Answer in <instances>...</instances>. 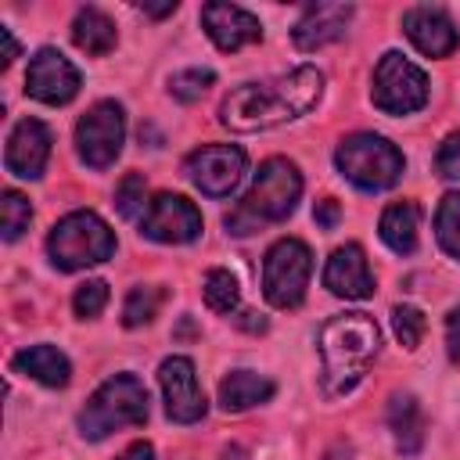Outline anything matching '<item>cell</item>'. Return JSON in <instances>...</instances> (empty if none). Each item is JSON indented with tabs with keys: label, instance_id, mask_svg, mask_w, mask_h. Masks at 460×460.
<instances>
[{
	"label": "cell",
	"instance_id": "obj_1",
	"mask_svg": "<svg viewBox=\"0 0 460 460\" xmlns=\"http://www.w3.org/2000/svg\"><path fill=\"white\" fill-rule=\"evenodd\" d=\"M320 93H323V72L313 65H298L277 79L244 83L230 90L219 104V122L234 133H262L313 111Z\"/></svg>",
	"mask_w": 460,
	"mask_h": 460
},
{
	"label": "cell",
	"instance_id": "obj_2",
	"mask_svg": "<svg viewBox=\"0 0 460 460\" xmlns=\"http://www.w3.org/2000/svg\"><path fill=\"white\" fill-rule=\"evenodd\" d=\"M316 345L323 359V392L345 395L363 381L367 367L374 363L381 349V331L367 313H338L320 327Z\"/></svg>",
	"mask_w": 460,
	"mask_h": 460
},
{
	"label": "cell",
	"instance_id": "obj_3",
	"mask_svg": "<svg viewBox=\"0 0 460 460\" xmlns=\"http://www.w3.org/2000/svg\"><path fill=\"white\" fill-rule=\"evenodd\" d=\"M302 198V172L295 162L288 158H266L255 172V183L248 187V194L237 201L234 212H226V230L244 237L255 234L270 223H284L295 205Z\"/></svg>",
	"mask_w": 460,
	"mask_h": 460
},
{
	"label": "cell",
	"instance_id": "obj_4",
	"mask_svg": "<svg viewBox=\"0 0 460 460\" xmlns=\"http://www.w3.org/2000/svg\"><path fill=\"white\" fill-rule=\"evenodd\" d=\"M147 420V388L137 374L108 377L79 410V435L90 442L108 438L119 428H140Z\"/></svg>",
	"mask_w": 460,
	"mask_h": 460
},
{
	"label": "cell",
	"instance_id": "obj_5",
	"mask_svg": "<svg viewBox=\"0 0 460 460\" xmlns=\"http://www.w3.org/2000/svg\"><path fill=\"white\" fill-rule=\"evenodd\" d=\"M111 252H115V234L90 208H75V212L61 216L47 237V255L65 273L97 266V262L111 259Z\"/></svg>",
	"mask_w": 460,
	"mask_h": 460
},
{
	"label": "cell",
	"instance_id": "obj_6",
	"mask_svg": "<svg viewBox=\"0 0 460 460\" xmlns=\"http://www.w3.org/2000/svg\"><path fill=\"white\" fill-rule=\"evenodd\" d=\"M334 165L352 187L374 194V190H388L402 176L406 158L392 140L377 133H349L334 151Z\"/></svg>",
	"mask_w": 460,
	"mask_h": 460
},
{
	"label": "cell",
	"instance_id": "obj_7",
	"mask_svg": "<svg viewBox=\"0 0 460 460\" xmlns=\"http://www.w3.org/2000/svg\"><path fill=\"white\" fill-rule=\"evenodd\" d=\"M313 277V252L298 237H280L262 259V295L273 309H298Z\"/></svg>",
	"mask_w": 460,
	"mask_h": 460
},
{
	"label": "cell",
	"instance_id": "obj_8",
	"mask_svg": "<svg viewBox=\"0 0 460 460\" xmlns=\"http://www.w3.org/2000/svg\"><path fill=\"white\" fill-rule=\"evenodd\" d=\"M370 101L385 115H410L428 104V75L413 61H406L399 50H388L374 68Z\"/></svg>",
	"mask_w": 460,
	"mask_h": 460
},
{
	"label": "cell",
	"instance_id": "obj_9",
	"mask_svg": "<svg viewBox=\"0 0 460 460\" xmlns=\"http://www.w3.org/2000/svg\"><path fill=\"white\" fill-rule=\"evenodd\" d=\"M126 140V115L119 101H97L75 122V151L90 169H108Z\"/></svg>",
	"mask_w": 460,
	"mask_h": 460
},
{
	"label": "cell",
	"instance_id": "obj_10",
	"mask_svg": "<svg viewBox=\"0 0 460 460\" xmlns=\"http://www.w3.org/2000/svg\"><path fill=\"white\" fill-rule=\"evenodd\" d=\"M248 172V155L237 144H205L190 151L187 176L205 198H230Z\"/></svg>",
	"mask_w": 460,
	"mask_h": 460
},
{
	"label": "cell",
	"instance_id": "obj_11",
	"mask_svg": "<svg viewBox=\"0 0 460 460\" xmlns=\"http://www.w3.org/2000/svg\"><path fill=\"white\" fill-rule=\"evenodd\" d=\"M140 234L158 244H187L201 234V212L183 194H155L140 216Z\"/></svg>",
	"mask_w": 460,
	"mask_h": 460
},
{
	"label": "cell",
	"instance_id": "obj_12",
	"mask_svg": "<svg viewBox=\"0 0 460 460\" xmlns=\"http://www.w3.org/2000/svg\"><path fill=\"white\" fill-rule=\"evenodd\" d=\"M83 79L79 68L58 50V47H40L29 58V72H25V93L43 101V104H68L79 93Z\"/></svg>",
	"mask_w": 460,
	"mask_h": 460
},
{
	"label": "cell",
	"instance_id": "obj_13",
	"mask_svg": "<svg viewBox=\"0 0 460 460\" xmlns=\"http://www.w3.org/2000/svg\"><path fill=\"white\" fill-rule=\"evenodd\" d=\"M158 385H162V395H165V417L176 420V424H194L205 417L208 402H205V392L198 385V374H194V363L187 356H169L162 359L158 367Z\"/></svg>",
	"mask_w": 460,
	"mask_h": 460
},
{
	"label": "cell",
	"instance_id": "obj_14",
	"mask_svg": "<svg viewBox=\"0 0 460 460\" xmlns=\"http://www.w3.org/2000/svg\"><path fill=\"white\" fill-rule=\"evenodd\" d=\"M50 158V129L40 119H22L14 122L11 137H7V151H4V165L7 172L22 176V180H40Z\"/></svg>",
	"mask_w": 460,
	"mask_h": 460
},
{
	"label": "cell",
	"instance_id": "obj_15",
	"mask_svg": "<svg viewBox=\"0 0 460 460\" xmlns=\"http://www.w3.org/2000/svg\"><path fill=\"white\" fill-rule=\"evenodd\" d=\"M201 25H205L208 40L219 50H226V54H234V50L262 40L259 18L252 11H244V7H237V4H219V0L205 4L201 7Z\"/></svg>",
	"mask_w": 460,
	"mask_h": 460
},
{
	"label": "cell",
	"instance_id": "obj_16",
	"mask_svg": "<svg viewBox=\"0 0 460 460\" xmlns=\"http://www.w3.org/2000/svg\"><path fill=\"white\" fill-rule=\"evenodd\" d=\"M402 32H406V40H410L424 58H449V54L456 50V43H460L453 18H449L442 7H431V4L410 7V11L402 14Z\"/></svg>",
	"mask_w": 460,
	"mask_h": 460
},
{
	"label": "cell",
	"instance_id": "obj_17",
	"mask_svg": "<svg viewBox=\"0 0 460 460\" xmlns=\"http://www.w3.org/2000/svg\"><path fill=\"white\" fill-rule=\"evenodd\" d=\"M323 288L331 295L352 298V302L374 295V273H370L367 255H363V248L356 241H349V244H341V248L331 252V259L323 266Z\"/></svg>",
	"mask_w": 460,
	"mask_h": 460
},
{
	"label": "cell",
	"instance_id": "obj_18",
	"mask_svg": "<svg viewBox=\"0 0 460 460\" xmlns=\"http://www.w3.org/2000/svg\"><path fill=\"white\" fill-rule=\"evenodd\" d=\"M352 14H356L352 4H309L302 11V18L295 22L291 40H295L298 50H320V47L345 36Z\"/></svg>",
	"mask_w": 460,
	"mask_h": 460
},
{
	"label": "cell",
	"instance_id": "obj_19",
	"mask_svg": "<svg viewBox=\"0 0 460 460\" xmlns=\"http://www.w3.org/2000/svg\"><path fill=\"white\" fill-rule=\"evenodd\" d=\"M11 367H14L18 374H25V377L47 385V388H65V385L72 381V363H68V356H65L61 349H54V345H29V349H22V352L11 359Z\"/></svg>",
	"mask_w": 460,
	"mask_h": 460
},
{
	"label": "cell",
	"instance_id": "obj_20",
	"mask_svg": "<svg viewBox=\"0 0 460 460\" xmlns=\"http://www.w3.org/2000/svg\"><path fill=\"white\" fill-rule=\"evenodd\" d=\"M277 392V385L255 370H230L223 381H219V406L226 413H244L259 402H270Z\"/></svg>",
	"mask_w": 460,
	"mask_h": 460
},
{
	"label": "cell",
	"instance_id": "obj_21",
	"mask_svg": "<svg viewBox=\"0 0 460 460\" xmlns=\"http://www.w3.org/2000/svg\"><path fill=\"white\" fill-rule=\"evenodd\" d=\"M417 230H420V205L417 201H392L381 212L377 234L395 255H413L417 252Z\"/></svg>",
	"mask_w": 460,
	"mask_h": 460
},
{
	"label": "cell",
	"instance_id": "obj_22",
	"mask_svg": "<svg viewBox=\"0 0 460 460\" xmlns=\"http://www.w3.org/2000/svg\"><path fill=\"white\" fill-rule=\"evenodd\" d=\"M388 428L395 435V449L413 456L420 453L424 446V413H420V402L406 392V395H392L388 402Z\"/></svg>",
	"mask_w": 460,
	"mask_h": 460
},
{
	"label": "cell",
	"instance_id": "obj_23",
	"mask_svg": "<svg viewBox=\"0 0 460 460\" xmlns=\"http://www.w3.org/2000/svg\"><path fill=\"white\" fill-rule=\"evenodd\" d=\"M115 40H119L115 22H111L104 11H97V7H83V11L72 18V43H75L79 50L101 58V54H108V50L115 47Z\"/></svg>",
	"mask_w": 460,
	"mask_h": 460
},
{
	"label": "cell",
	"instance_id": "obj_24",
	"mask_svg": "<svg viewBox=\"0 0 460 460\" xmlns=\"http://www.w3.org/2000/svg\"><path fill=\"white\" fill-rule=\"evenodd\" d=\"M201 291H205V305H208L212 313L234 316V313H237V305H241L237 277H234L230 270H223V266H216V270H208V273H205Z\"/></svg>",
	"mask_w": 460,
	"mask_h": 460
},
{
	"label": "cell",
	"instance_id": "obj_25",
	"mask_svg": "<svg viewBox=\"0 0 460 460\" xmlns=\"http://www.w3.org/2000/svg\"><path fill=\"white\" fill-rule=\"evenodd\" d=\"M435 237L446 255L460 262V190H449L435 208Z\"/></svg>",
	"mask_w": 460,
	"mask_h": 460
},
{
	"label": "cell",
	"instance_id": "obj_26",
	"mask_svg": "<svg viewBox=\"0 0 460 460\" xmlns=\"http://www.w3.org/2000/svg\"><path fill=\"white\" fill-rule=\"evenodd\" d=\"M162 298H165V291H162L158 284H140V288H133V291L126 295V305H122V323H126V327H144V323H151L155 313H158V305H162Z\"/></svg>",
	"mask_w": 460,
	"mask_h": 460
},
{
	"label": "cell",
	"instance_id": "obj_27",
	"mask_svg": "<svg viewBox=\"0 0 460 460\" xmlns=\"http://www.w3.org/2000/svg\"><path fill=\"white\" fill-rule=\"evenodd\" d=\"M32 223V205L25 194L18 190H4L0 198V230H4V241H18Z\"/></svg>",
	"mask_w": 460,
	"mask_h": 460
},
{
	"label": "cell",
	"instance_id": "obj_28",
	"mask_svg": "<svg viewBox=\"0 0 460 460\" xmlns=\"http://www.w3.org/2000/svg\"><path fill=\"white\" fill-rule=\"evenodd\" d=\"M212 83H216V72H212V68H183V72H176V75L169 79V93H172L176 101L190 104V101H198Z\"/></svg>",
	"mask_w": 460,
	"mask_h": 460
},
{
	"label": "cell",
	"instance_id": "obj_29",
	"mask_svg": "<svg viewBox=\"0 0 460 460\" xmlns=\"http://www.w3.org/2000/svg\"><path fill=\"white\" fill-rule=\"evenodd\" d=\"M424 327H428V320L417 305H395L392 309V331H395L402 349H417L424 338Z\"/></svg>",
	"mask_w": 460,
	"mask_h": 460
},
{
	"label": "cell",
	"instance_id": "obj_30",
	"mask_svg": "<svg viewBox=\"0 0 460 460\" xmlns=\"http://www.w3.org/2000/svg\"><path fill=\"white\" fill-rule=\"evenodd\" d=\"M108 305V284L104 280H83L72 295V309L79 320H93Z\"/></svg>",
	"mask_w": 460,
	"mask_h": 460
},
{
	"label": "cell",
	"instance_id": "obj_31",
	"mask_svg": "<svg viewBox=\"0 0 460 460\" xmlns=\"http://www.w3.org/2000/svg\"><path fill=\"white\" fill-rule=\"evenodd\" d=\"M144 194H147L144 176H140V172H129V176L119 183V190H115V208H119V216H122V219H133V216L144 208Z\"/></svg>",
	"mask_w": 460,
	"mask_h": 460
},
{
	"label": "cell",
	"instance_id": "obj_32",
	"mask_svg": "<svg viewBox=\"0 0 460 460\" xmlns=\"http://www.w3.org/2000/svg\"><path fill=\"white\" fill-rule=\"evenodd\" d=\"M435 172H438L442 180H460V133H449V137L438 144Z\"/></svg>",
	"mask_w": 460,
	"mask_h": 460
},
{
	"label": "cell",
	"instance_id": "obj_33",
	"mask_svg": "<svg viewBox=\"0 0 460 460\" xmlns=\"http://www.w3.org/2000/svg\"><path fill=\"white\" fill-rule=\"evenodd\" d=\"M446 352L453 363H460V305L446 313Z\"/></svg>",
	"mask_w": 460,
	"mask_h": 460
},
{
	"label": "cell",
	"instance_id": "obj_34",
	"mask_svg": "<svg viewBox=\"0 0 460 460\" xmlns=\"http://www.w3.org/2000/svg\"><path fill=\"white\" fill-rule=\"evenodd\" d=\"M338 216H341V208H338L334 198H323V201H316V208H313V219H316V226H323V230H334Z\"/></svg>",
	"mask_w": 460,
	"mask_h": 460
},
{
	"label": "cell",
	"instance_id": "obj_35",
	"mask_svg": "<svg viewBox=\"0 0 460 460\" xmlns=\"http://www.w3.org/2000/svg\"><path fill=\"white\" fill-rule=\"evenodd\" d=\"M14 58H18V40L11 36V29L0 25V68H7Z\"/></svg>",
	"mask_w": 460,
	"mask_h": 460
},
{
	"label": "cell",
	"instance_id": "obj_36",
	"mask_svg": "<svg viewBox=\"0 0 460 460\" xmlns=\"http://www.w3.org/2000/svg\"><path fill=\"white\" fill-rule=\"evenodd\" d=\"M119 460H155V449H151V442H133Z\"/></svg>",
	"mask_w": 460,
	"mask_h": 460
},
{
	"label": "cell",
	"instance_id": "obj_37",
	"mask_svg": "<svg viewBox=\"0 0 460 460\" xmlns=\"http://www.w3.org/2000/svg\"><path fill=\"white\" fill-rule=\"evenodd\" d=\"M176 7H180L176 0H165V4H140V11L151 14V18H165V14H172Z\"/></svg>",
	"mask_w": 460,
	"mask_h": 460
},
{
	"label": "cell",
	"instance_id": "obj_38",
	"mask_svg": "<svg viewBox=\"0 0 460 460\" xmlns=\"http://www.w3.org/2000/svg\"><path fill=\"white\" fill-rule=\"evenodd\" d=\"M237 323H241L244 331H266V320H262V316L255 320V313H241V316H237Z\"/></svg>",
	"mask_w": 460,
	"mask_h": 460
}]
</instances>
